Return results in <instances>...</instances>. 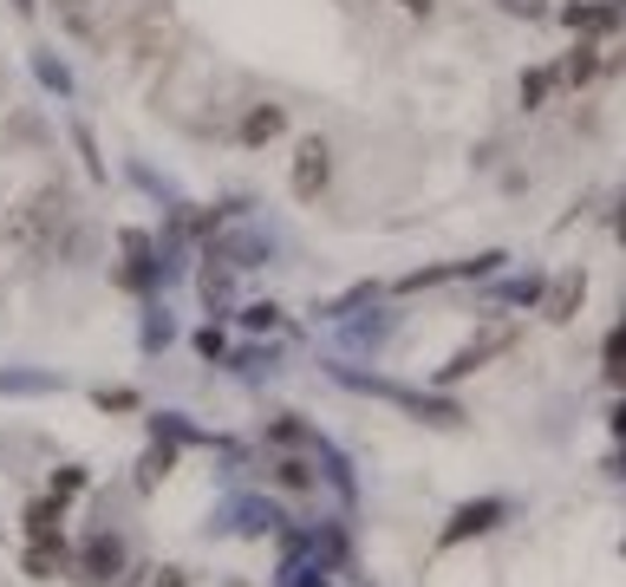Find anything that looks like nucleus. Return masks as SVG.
Masks as SVG:
<instances>
[{"label": "nucleus", "instance_id": "1", "mask_svg": "<svg viewBox=\"0 0 626 587\" xmlns=\"http://www.w3.org/2000/svg\"><path fill=\"white\" fill-rule=\"evenodd\" d=\"M516 340H523V327H510V320H496V327H483V333H477L470 346H457V353L444 359V372H438V386H457V379H470V372H483V366H490L496 353H510Z\"/></svg>", "mask_w": 626, "mask_h": 587}, {"label": "nucleus", "instance_id": "2", "mask_svg": "<svg viewBox=\"0 0 626 587\" xmlns=\"http://www.w3.org/2000/svg\"><path fill=\"white\" fill-rule=\"evenodd\" d=\"M503 523H510V503H503V497L457 503V510H451V523L438 529V549H464V542H477V536H490V529H503Z\"/></svg>", "mask_w": 626, "mask_h": 587}, {"label": "nucleus", "instance_id": "3", "mask_svg": "<svg viewBox=\"0 0 626 587\" xmlns=\"http://www.w3.org/2000/svg\"><path fill=\"white\" fill-rule=\"evenodd\" d=\"M327 183H333V144L327 137H300V150H294V196L314 203Z\"/></svg>", "mask_w": 626, "mask_h": 587}, {"label": "nucleus", "instance_id": "4", "mask_svg": "<svg viewBox=\"0 0 626 587\" xmlns=\"http://www.w3.org/2000/svg\"><path fill=\"white\" fill-rule=\"evenodd\" d=\"M78 575H85L91 587H111L118 575H124V542L98 529V536H91V542L78 549Z\"/></svg>", "mask_w": 626, "mask_h": 587}, {"label": "nucleus", "instance_id": "5", "mask_svg": "<svg viewBox=\"0 0 626 587\" xmlns=\"http://www.w3.org/2000/svg\"><path fill=\"white\" fill-rule=\"evenodd\" d=\"M621 20H626V0H568L562 7V26L568 33H588V39L594 33H614Z\"/></svg>", "mask_w": 626, "mask_h": 587}, {"label": "nucleus", "instance_id": "6", "mask_svg": "<svg viewBox=\"0 0 626 587\" xmlns=\"http://www.w3.org/2000/svg\"><path fill=\"white\" fill-rule=\"evenodd\" d=\"M581 301H588V274H581V268H568V274H555V281H549V294H542V320L568 327V320L581 314Z\"/></svg>", "mask_w": 626, "mask_h": 587}, {"label": "nucleus", "instance_id": "7", "mask_svg": "<svg viewBox=\"0 0 626 587\" xmlns=\"http://www.w3.org/2000/svg\"><path fill=\"white\" fill-rule=\"evenodd\" d=\"M59 516H65V503H59V497H39V503H26V542H39V549H65V529H59Z\"/></svg>", "mask_w": 626, "mask_h": 587}, {"label": "nucleus", "instance_id": "8", "mask_svg": "<svg viewBox=\"0 0 626 587\" xmlns=\"http://www.w3.org/2000/svg\"><path fill=\"white\" fill-rule=\"evenodd\" d=\"M268 484H274V490H287V497H314V484H320V470H314V457H300V451H287V457H274V470H268Z\"/></svg>", "mask_w": 626, "mask_h": 587}, {"label": "nucleus", "instance_id": "9", "mask_svg": "<svg viewBox=\"0 0 626 587\" xmlns=\"http://www.w3.org/2000/svg\"><path fill=\"white\" fill-rule=\"evenodd\" d=\"M281 131H287V111H281V105H248V111H242V124H235V137H242V144H274Z\"/></svg>", "mask_w": 626, "mask_h": 587}, {"label": "nucleus", "instance_id": "10", "mask_svg": "<svg viewBox=\"0 0 626 587\" xmlns=\"http://www.w3.org/2000/svg\"><path fill=\"white\" fill-rule=\"evenodd\" d=\"M594 72H601V52H594V39H581V46L555 65V85H568V91H575V85H588Z\"/></svg>", "mask_w": 626, "mask_h": 587}, {"label": "nucleus", "instance_id": "11", "mask_svg": "<svg viewBox=\"0 0 626 587\" xmlns=\"http://www.w3.org/2000/svg\"><path fill=\"white\" fill-rule=\"evenodd\" d=\"M601 372H607L614 392H626V314L614 320V333H607V346H601Z\"/></svg>", "mask_w": 626, "mask_h": 587}, {"label": "nucleus", "instance_id": "12", "mask_svg": "<svg viewBox=\"0 0 626 587\" xmlns=\"http://www.w3.org/2000/svg\"><path fill=\"white\" fill-rule=\"evenodd\" d=\"M516 91H523V111H542V105H549V91H555V65H529Z\"/></svg>", "mask_w": 626, "mask_h": 587}, {"label": "nucleus", "instance_id": "13", "mask_svg": "<svg viewBox=\"0 0 626 587\" xmlns=\"http://www.w3.org/2000/svg\"><path fill=\"white\" fill-rule=\"evenodd\" d=\"M268 438H274V444H287V451H314V425H300L294 412H287V418H274V425H268Z\"/></svg>", "mask_w": 626, "mask_h": 587}, {"label": "nucleus", "instance_id": "14", "mask_svg": "<svg viewBox=\"0 0 626 587\" xmlns=\"http://www.w3.org/2000/svg\"><path fill=\"white\" fill-rule=\"evenodd\" d=\"M163 470H170V451H163V444H150V451H144V464H137V490H157V484H163Z\"/></svg>", "mask_w": 626, "mask_h": 587}, {"label": "nucleus", "instance_id": "15", "mask_svg": "<svg viewBox=\"0 0 626 587\" xmlns=\"http://www.w3.org/2000/svg\"><path fill=\"white\" fill-rule=\"evenodd\" d=\"M33 72H39V78H46V85H52V91H59V98H65V91H72V72H65V65H59V59H52V52H39V59H33Z\"/></svg>", "mask_w": 626, "mask_h": 587}, {"label": "nucleus", "instance_id": "16", "mask_svg": "<svg viewBox=\"0 0 626 587\" xmlns=\"http://www.w3.org/2000/svg\"><path fill=\"white\" fill-rule=\"evenodd\" d=\"M52 568H59V549H39V542H33V549H26V575H33V582H52Z\"/></svg>", "mask_w": 626, "mask_h": 587}, {"label": "nucleus", "instance_id": "17", "mask_svg": "<svg viewBox=\"0 0 626 587\" xmlns=\"http://www.w3.org/2000/svg\"><path fill=\"white\" fill-rule=\"evenodd\" d=\"M274 320H281V307H274V301H255V307H242V327H255V333H268Z\"/></svg>", "mask_w": 626, "mask_h": 587}, {"label": "nucleus", "instance_id": "18", "mask_svg": "<svg viewBox=\"0 0 626 587\" xmlns=\"http://www.w3.org/2000/svg\"><path fill=\"white\" fill-rule=\"evenodd\" d=\"M78 490H85V470H78V464H65V470L52 477V497L65 503V497H78Z\"/></svg>", "mask_w": 626, "mask_h": 587}, {"label": "nucleus", "instance_id": "19", "mask_svg": "<svg viewBox=\"0 0 626 587\" xmlns=\"http://www.w3.org/2000/svg\"><path fill=\"white\" fill-rule=\"evenodd\" d=\"M98 412H137V392L111 386V392H98Z\"/></svg>", "mask_w": 626, "mask_h": 587}, {"label": "nucleus", "instance_id": "20", "mask_svg": "<svg viewBox=\"0 0 626 587\" xmlns=\"http://www.w3.org/2000/svg\"><path fill=\"white\" fill-rule=\"evenodd\" d=\"M503 13H523V20H542L549 13V0H496Z\"/></svg>", "mask_w": 626, "mask_h": 587}, {"label": "nucleus", "instance_id": "21", "mask_svg": "<svg viewBox=\"0 0 626 587\" xmlns=\"http://www.w3.org/2000/svg\"><path fill=\"white\" fill-rule=\"evenodd\" d=\"M196 353H202V359H222V333H216V327H202V333H196Z\"/></svg>", "mask_w": 626, "mask_h": 587}, {"label": "nucleus", "instance_id": "22", "mask_svg": "<svg viewBox=\"0 0 626 587\" xmlns=\"http://www.w3.org/2000/svg\"><path fill=\"white\" fill-rule=\"evenodd\" d=\"M150 587H189V575H183V568H157V575H150Z\"/></svg>", "mask_w": 626, "mask_h": 587}, {"label": "nucleus", "instance_id": "23", "mask_svg": "<svg viewBox=\"0 0 626 587\" xmlns=\"http://www.w3.org/2000/svg\"><path fill=\"white\" fill-rule=\"evenodd\" d=\"M398 7H405L412 20H431V13H438V0H398Z\"/></svg>", "mask_w": 626, "mask_h": 587}, {"label": "nucleus", "instance_id": "24", "mask_svg": "<svg viewBox=\"0 0 626 587\" xmlns=\"http://www.w3.org/2000/svg\"><path fill=\"white\" fill-rule=\"evenodd\" d=\"M607 425H614V438H626V399L614 405V412H607Z\"/></svg>", "mask_w": 626, "mask_h": 587}, {"label": "nucleus", "instance_id": "25", "mask_svg": "<svg viewBox=\"0 0 626 587\" xmlns=\"http://www.w3.org/2000/svg\"><path fill=\"white\" fill-rule=\"evenodd\" d=\"M614 477H626V438H621V451H614Z\"/></svg>", "mask_w": 626, "mask_h": 587}, {"label": "nucleus", "instance_id": "26", "mask_svg": "<svg viewBox=\"0 0 626 587\" xmlns=\"http://www.w3.org/2000/svg\"><path fill=\"white\" fill-rule=\"evenodd\" d=\"M614 235H621V242H626V203H621V216H614Z\"/></svg>", "mask_w": 626, "mask_h": 587}, {"label": "nucleus", "instance_id": "27", "mask_svg": "<svg viewBox=\"0 0 626 587\" xmlns=\"http://www.w3.org/2000/svg\"><path fill=\"white\" fill-rule=\"evenodd\" d=\"M13 7H20V13H33V7H39V0H13Z\"/></svg>", "mask_w": 626, "mask_h": 587}, {"label": "nucleus", "instance_id": "28", "mask_svg": "<svg viewBox=\"0 0 626 587\" xmlns=\"http://www.w3.org/2000/svg\"><path fill=\"white\" fill-rule=\"evenodd\" d=\"M222 587H248V582H242V575H229V582H222Z\"/></svg>", "mask_w": 626, "mask_h": 587}]
</instances>
